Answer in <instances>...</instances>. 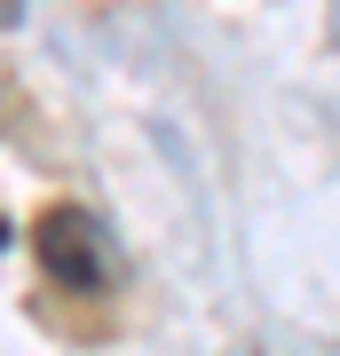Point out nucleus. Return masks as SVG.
Masks as SVG:
<instances>
[{
  "instance_id": "1",
  "label": "nucleus",
  "mask_w": 340,
  "mask_h": 356,
  "mask_svg": "<svg viewBox=\"0 0 340 356\" xmlns=\"http://www.w3.org/2000/svg\"><path fill=\"white\" fill-rule=\"evenodd\" d=\"M32 245L48 261V277H63V285H79V293L111 285V245H103L95 214H79V206H48L40 229H32Z\"/></svg>"
}]
</instances>
